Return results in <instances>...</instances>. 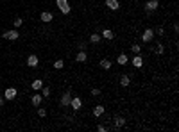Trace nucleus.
I'll return each mask as SVG.
<instances>
[{
	"instance_id": "f257e3e1",
	"label": "nucleus",
	"mask_w": 179,
	"mask_h": 132,
	"mask_svg": "<svg viewBox=\"0 0 179 132\" xmlns=\"http://www.w3.org/2000/svg\"><path fill=\"white\" fill-rule=\"evenodd\" d=\"M56 4H57V7H59V11H61L63 15H68V13L72 11L68 0H56Z\"/></svg>"
},
{
	"instance_id": "f03ea898",
	"label": "nucleus",
	"mask_w": 179,
	"mask_h": 132,
	"mask_svg": "<svg viewBox=\"0 0 179 132\" xmlns=\"http://www.w3.org/2000/svg\"><path fill=\"white\" fill-rule=\"evenodd\" d=\"M16 95H18V91L15 88H7L4 91V98L5 100H13V98H16Z\"/></svg>"
},
{
	"instance_id": "7ed1b4c3",
	"label": "nucleus",
	"mask_w": 179,
	"mask_h": 132,
	"mask_svg": "<svg viewBox=\"0 0 179 132\" xmlns=\"http://www.w3.org/2000/svg\"><path fill=\"white\" fill-rule=\"evenodd\" d=\"M2 36H4L5 39H11V41H15V39L20 38V32H18V30H5Z\"/></svg>"
},
{
	"instance_id": "20e7f679",
	"label": "nucleus",
	"mask_w": 179,
	"mask_h": 132,
	"mask_svg": "<svg viewBox=\"0 0 179 132\" xmlns=\"http://www.w3.org/2000/svg\"><path fill=\"white\" fill-rule=\"evenodd\" d=\"M158 7H160V4H158V0H149V2L145 4V11H147V13H152V11H156Z\"/></svg>"
},
{
	"instance_id": "39448f33",
	"label": "nucleus",
	"mask_w": 179,
	"mask_h": 132,
	"mask_svg": "<svg viewBox=\"0 0 179 132\" xmlns=\"http://www.w3.org/2000/svg\"><path fill=\"white\" fill-rule=\"evenodd\" d=\"M152 38H154V30H152V29H145L143 34H142V39L145 43H149V41H152Z\"/></svg>"
},
{
	"instance_id": "423d86ee",
	"label": "nucleus",
	"mask_w": 179,
	"mask_h": 132,
	"mask_svg": "<svg viewBox=\"0 0 179 132\" xmlns=\"http://www.w3.org/2000/svg\"><path fill=\"white\" fill-rule=\"evenodd\" d=\"M70 100H72V91H65L63 96H61V105H63V107L70 105Z\"/></svg>"
},
{
	"instance_id": "0eeeda50",
	"label": "nucleus",
	"mask_w": 179,
	"mask_h": 132,
	"mask_svg": "<svg viewBox=\"0 0 179 132\" xmlns=\"http://www.w3.org/2000/svg\"><path fill=\"white\" fill-rule=\"evenodd\" d=\"M39 64V59H38V55H29L27 57V66H31V68H36V66Z\"/></svg>"
},
{
	"instance_id": "6e6552de",
	"label": "nucleus",
	"mask_w": 179,
	"mask_h": 132,
	"mask_svg": "<svg viewBox=\"0 0 179 132\" xmlns=\"http://www.w3.org/2000/svg\"><path fill=\"white\" fill-rule=\"evenodd\" d=\"M39 20H41L43 23H49V22H52V20H54V16H52L49 11H43L41 15H39Z\"/></svg>"
},
{
	"instance_id": "1a4fd4ad",
	"label": "nucleus",
	"mask_w": 179,
	"mask_h": 132,
	"mask_svg": "<svg viewBox=\"0 0 179 132\" xmlns=\"http://www.w3.org/2000/svg\"><path fill=\"white\" fill-rule=\"evenodd\" d=\"M70 105H72V109H74V111H79V109H81V105H83V100H81V98H72V100H70Z\"/></svg>"
},
{
	"instance_id": "9d476101",
	"label": "nucleus",
	"mask_w": 179,
	"mask_h": 132,
	"mask_svg": "<svg viewBox=\"0 0 179 132\" xmlns=\"http://www.w3.org/2000/svg\"><path fill=\"white\" fill-rule=\"evenodd\" d=\"M124 125H125V120H124L122 116H116V118H115V127H113V129H115V130H120Z\"/></svg>"
},
{
	"instance_id": "9b49d317",
	"label": "nucleus",
	"mask_w": 179,
	"mask_h": 132,
	"mask_svg": "<svg viewBox=\"0 0 179 132\" xmlns=\"http://www.w3.org/2000/svg\"><path fill=\"white\" fill-rule=\"evenodd\" d=\"M31 102H32V105H36V107H39V105H41V102H43V95H32Z\"/></svg>"
},
{
	"instance_id": "f8f14e48",
	"label": "nucleus",
	"mask_w": 179,
	"mask_h": 132,
	"mask_svg": "<svg viewBox=\"0 0 179 132\" xmlns=\"http://www.w3.org/2000/svg\"><path fill=\"white\" fill-rule=\"evenodd\" d=\"M106 5L111 9V11H116L120 7V4H118V0H106Z\"/></svg>"
},
{
	"instance_id": "ddd939ff",
	"label": "nucleus",
	"mask_w": 179,
	"mask_h": 132,
	"mask_svg": "<svg viewBox=\"0 0 179 132\" xmlns=\"http://www.w3.org/2000/svg\"><path fill=\"white\" fill-rule=\"evenodd\" d=\"M86 59H88V54H86L84 50H81V52H79V54H77L75 61H77V63H86Z\"/></svg>"
},
{
	"instance_id": "4468645a",
	"label": "nucleus",
	"mask_w": 179,
	"mask_h": 132,
	"mask_svg": "<svg viewBox=\"0 0 179 132\" xmlns=\"http://www.w3.org/2000/svg\"><path fill=\"white\" fill-rule=\"evenodd\" d=\"M116 63H118V64H122V66H125V64L129 63V57L125 55V54H120V55H118V59H116Z\"/></svg>"
},
{
	"instance_id": "2eb2a0df",
	"label": "nucleus",
	"mask_w": 179,
	"mask_h": 132,
	"mask_svg": "<svg viewBox=\"0 0 179 132\" xmlns=\"http://www.w3.org/2000/svg\"><path fill=\"white\" fill-rule=\"evenodd\" d=\"M104 114V105H97V107H93V116L98 118V116H102Z\"/></svg>"
},
{
	"instance_id": "dca6fc26",
	"label": "nucleus",
	"mask_w": 179,
	"mask_h": 132,
	"mask_svg": "<svg viewBox=\"0 0 179 132\" xmlns=\"http://www.w3.org/2000/svg\"><path fill=\"white\" fill-rule=\"evenodd\" d=\"M132 64H134L136 68H142V66H143V59H142V55H138V54H136V57L132 59Z\"/></svg>"
},
{
	"instance_id": "f3484780",
	"label": "nucleus",
	"mask_w": 179,
	"mask_h": 132,
	"mask_svg": "<svg viewBox=\"0 0 179 132\" xmlns=\"http://www.w3.org/2000/svg\"><path fill=\"white\" fill-rule=\"evenodd\" d=\"M102 38H104V39H113V38H115V34H113V30L104 29V30H102Z\"/></svg>"
},
{
	"instance_id": "a211bd4d",
	"label": "nucleus",
	"mask_w": 179,
	"mask_h": 132,
	"mask_svg": "<svg viewBox=\"0 0 179 132\" xmlns=\"http://www.w3.org/2000/svg\"><path fill=\"white\" fill-rule=\"evenodd\" d=\"M41 88H43V81H41V79H38V81H34V82H32V89L39 91Z\"/></svg>"
},
{
	"instance_id": "6ab92c4d",
	"label": "nucleus",
	"mask_w": 179,
	"mask_h": 132,
	"mask_svg": "<svg viewBox=\"0 0 179 132\" xmlns=\"http://www.w3.org/2000/svg\"><path fill=\"white\" fill-rule=\"evenodd\" d=\"M120 84L124 86V88H127V86L131 84V79H129V75H122V79H120Z\"/></svg>"
},
{
	"instance_id": "aec40b11",
	"label": "nucleus",
	"mask_w": 179,
	"mask_h": 132,
	"mask_svg": "<svg viewBox=\"0 0 179 132\" xmlns=\"http://www.w3.org/2000/svg\"><path fill=\"white\" fill-rule=\"evenodd\" d=\"M100 66H102L104 70H109V68H111V61H109V59H102V61H100Z\"/></svg>"
},
{
	"instance_id": "412c9836",
	"label": "nucleus",
	"mask_w": 179,
	"mask_h": 132,
	"mask_svg": "<svg viewBox=\"0 0 179 132\" xmlns=\"http://www.w3.org/2000/svg\"><path fill=\"white\" fill-rule=\"evenodd\" d=\"M90 41L91 43H98V41H100V34H91L90 36Z\"/></svg>"
},
{
	"instance_id": "4be33fe9",
	"label": "nucleus",
	"mask_w": 179,
	"mask_h": 132,
	"mask_svg": "<svg viewBox=\"0 0 179 132\" xmlns=\"http://www.w3.org/2000/svg\"><path fill=\"white\" fill-rule=\"evenodd\" d=\"M163 52H165V48H163V45H161V43H156V54H158V55H161V54H163Z\"/></svg>"
},
{
	"instance_id": "5701e85b",
	"label": "nucleus",
	"mask_w": 179,
	"mask_h": 132,
	"mask_svg": "<svg viewBox=\"0 0 179 132\" xmlns=\"http://www.w3.org/2000/svg\"><path fill=\"white\" fill-rule=\"evenodd\" d=\"M63 66H65V63L61 61V59H57V61L54 63V68H56V70H61V68H63Z\"/></svg>"
},
{
	"instance_id": "b1692460",
	"label": "nucleus",
	"mask_w": 179,
	"mask_h": 132,
	"mask_svg": "<svg viewBox=\"0 0 179 132\" xmlns=\"http://www.w3.org/2000/svg\"><path fill=\"white\" fill-rule=\"evenodd\" d=\"M131 50L134 52V54H140V50H142V48H140V45H138V43H134V45L131 47Z\"/></svg>"
},
{
	"instance_id": "393cba45",
	"label": "nucleus",
	"mask_w": 179,
	"mask_h": 132,
	"mask_svg": "<svg viewBox=\"0 0 179 132\" xmlns=\"http://www.w3.org/2000/svg\"><path fill=\"white\" fill-rule=\"evenodd\" d=\"M38 114H39V118H45L47 116V111H45L43 107H38Z\"/></svg>"
},
{
	"instance_id": "a878e982",
	"label": "nucleus",
	"mask_w": 179,
	"mask_h": 132,
	"mask_svg": "<svg viewBox=\"0 0 179 132\" xmlns=\"http://www.w3.org/2000/svg\"><path fill=\"white\" fill-rule=\"evenodd\" d=\"M41 95H43V96H50V89L43 86V88H41Z\"/></svg>"
},
{
	"instance_id": "bb28decb",
	"label": "nucleus",
	"mask_w": 179,
	"mask_h": 132,
	"mask_svg": "<svg viewBox=\"0 0 179 132\" xmlns=\"http://www.w3.org/2000/svg\"><path fill=\"white\" fill-rule=\"evenodd\" d=\"M22 23H23V20H22V18H16V20H15V27H20Z\"/></svg>"
},
{
	"instance_id": "cd10ccee",
	"label": "nucleus",
	"mask_w": 179,
	"mask_h": 132,
	"mask_svg": "<svg viewBox=\"0 0 179 132\" xmlns=\"http://www.w3.org/2000/svg\"><path fill=\"white\" fill-rule=\"evenodd\" d=\"M91 95H93V96H98V95H100V89H91Z\"/></svg>"
},
{
	"instance_id": "c85d7f7f",
	"label": "nucleus",
	"mask_w": 179,
	"mask_h": 132,
	"mask_svg": "<svg viewBox=\"0 0 179 132\" xmlns=\"http://www.w3.org/2000/svg\"><path fill=\"white\" fill-rule=\"evenodd\" d=\"M163 32H165L163 27H158V29H156V34H158V36H163Z\"/></svg>"
},
{
	"instance_id": "c756f323",
	"label": "nucleus",
	"mask_w": 179,
	"mask_h": 132,
	"mask_svg": "<svg viewBox=\"0 0 179 132\" xmlns=\"http://www.w3.org/2000/svg\"><path fill=\"white\" fill-rule=\"evenodd\" d=\"M97 130H98V132H106V130H108V129H106V127H104V125H97Z\"/></svg>"
},
{
	"instance_id": "7c9ffc66",
	"label": "nucleus",
	"mask_w": 179,
	"mask_h": 132,
	"mask_svg": "<svg viewBox=\"0 0 179 132\" xmlns=\"http://www.w3.org/2000/svg\"><path fill=\"white\" fill-rule=\"evenodd\" d=\"M174 32H176V34L179 32V25H177V23H174Z\"/></svg>"
},
{
	"instance_id": "2f4dec72",
	"label": "nucleus",
	"mask_w": 179,
	"mask_h": 132,
	"mask_svg": "<svg viewBox=\"0 0 179 132\" xmlns=\"http://www.w3.org/2000/svg\"><path fill=\"white\" fill-rule=\"evenodd\" d=\"M2 105H4V98L0 96V107H2Z\"/></svg>"
}]
</instances>
